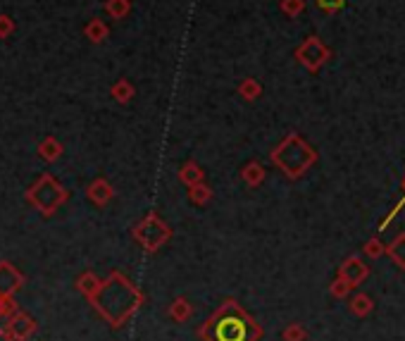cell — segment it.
<instances>
[{
    "mask_svg": "<svg viewBox=\"0 0 405 341\" xmlns=\"http://www.w3.org/2000/svg\"><path fill=\"white\" fill-rule=\"evenodd\" d=\"M329 55H331V50L322 43L320 36H308V39L295 48V60H298L308 72H320V67L329 60Z\"/></svg>",
    "mask_w": 405,
    "mask_h": 341,
    "instance_id": "8992f818",
    "label": "cell"
},
{
    "mask_svg": "<svg viewBox=\"0 0 405 341\" xmlns=\"http://www.w3.org/2000/svg\"><path fill=\"white\" fill-rule=\"evenodd\" d=\"M386 256L396 262V267L405 270V231H401L391 244H386Z\"/></svg>",
    "mask_w": 405,
    "mask_h": 341,
    "instance_id": "ac0fdd59",
    "label": "cell"
},
{
    "mask_svg": "<svg viewBox=\"0 0 405 341\" xmlns=\"http://www.w3.org/2000/svg\"><path fill=\"white\" fill-rule=\"evenodd\" d=\"M210 198H212V189H210V186H207L205 182L189 186V200H191L194 205H205Z\"/></svg>",
    "mask_w": 405,
    "mask_h": 341,
    "instance_id": "ffe728a7",
    "label": "cell"
},
{
    "mask_svg": "<svg viewBox=\"0 0 405 341\" xmlns=\"http://www.w3.org/2000/svg\"><path fill=\"white\" fill-rule=\"evenodd\" d=\"M105 12L110 14L112 19H124L132 12V3H129V0H107Z\"/></svg>",
    "mask_w": 405,
    "mask_h": 341,
    "instance_id": "7402d4cb",
    "label": "cell"
},
{
    "mask_svg": "<svg viewBox=\"0 0 405 341\" xmlns=\"http://www.w3.org/2000/svg\"><path fill=\"white\" fill-rule=\"evenodd\" d=\"M5 329H8L17 341H27L31 339V334L36 332V320L27 313H14V315H10Z\"/></svg>",
    "mask_w": 405,
    "mask_h": 341,
    "instance_id": "9c48e42d",
    "label": "cell"
},
{
    "mask_svg": "<svg viewBox=\"0 0 405 341\" xmlns=\"http://www.w3.org/2000/svg\"><path fill=\"white\" fill-rule=\"evenodd\" d=\"M264 177H267V172H264V167L260 163H256V160H251L248 165H243L241 169V179L246 182L248 186H260L264 182Z\"/></svg>",
    "mask_w": 405,
    "mask_h": 341,
    "instance_id": "9a60e30c",
    "label": "cell"
},
{
    "mask_svg": "<svg viewBox=\"0 0 405 341\" xmlns=\"http://www.w3.org/2000/svg\"><path fill=\"white\" fill-rule=\"evenodd\" d=\"M86 198L91 200V203H96L98 208H103V205H107L112 198H115V189H112V184L107 182V179L98 177V179H93V182L88 184Z\"/></svg>",
    "mask_w": 405,
    "mask_h": 341,
    "instance_id": "30bf717a",
    "label": "cell"
},
{
    "mask_svg": "<svg viewBox=\"0 0 405 341\" xmlns=\"http://www.w3.org/2000/svg\"><path fill=\"white\" fill-rule=\"evenodd\" d=\"M348 308H351V313L355 315V318H367V315H372V310H375V301H372V296L360 291L351 298Z\"/></svg>",
    "mask_w": 405,
    "mask_h": 341,
    "instance_id": "5bb4252c",
    "label": "cell"
},
{
    "mask_svg": "<svg viewBox=\"0 0 405 341\" xmlns=\"http://www.w3.org/2000/svg\"><path fill=\"white\" fill-rule=\"evenodd\" d=\"M279 8H282V12L289 14V17H298L305 10V0H282Z\"/></svg>",
    "mask_w": 405,
    "mask_h": 341,
    "instance_id": "484cf974",
    "label": "cell"
},
{
    "mask_svg": "<svg viewBox=\"0 0 405 341\" xmlns=\"http://www.w3.org/2000/svg\"><path fill=\"white\" fill-rule=\"evenodd\" d=\"M101 284H103V279H98V275H93V272H81V275L76 277V289H79V293L84 298H88V301L98 293Z\"/></svg>",
    "mask_w": 405,
    "mask_h": 341,
    "instance_id": "7c38bea8",
    "label": "cell"
},
{
    "mask_svg": "<svg viewBox=\"0 0 405 341\" xmlns=\"http://www.w3.org/2000/svg\"><path fill=\"white\" fill-rule=\"evenodd\" d=\"M14 31V22L8 17V14H0V39H8V36H12Z\"/></svg>",
    "mask_w": 405,
    "mask_h": 341,
    "instance_id": "f546056e",
    "label": "cell"
},
{
    "mask_svg": "<svg viewBox=\"0 0 405 341\" xmlns=\"http://www.w3.org/2000/svg\"><path fill=\"white\" fill-rule=\"evenodd\" d=\"M24 198H27V203L34 205L41 215H53L62 203H67L70 194H67L65 186H62L55 177L43 174V177L27 191Z\"/></svg>",
    "mask_w": 405,
    "mask_h": 341,
    "instance_id": "277c9868",
    "label": "cell"
},
{
    "mask_svg": "<svg viewBox=\"0 0 405 341\" xmlns=\"http://www.w3.org/2000/svg\"><path fill=\"white\" fill-rule=\"evenodd\" d=\"M344 3H346V0H318L322 12H329V14L339 12V10L344 8Z\"/></svg>",
    "mask_w": 405,
    "mask_h": 341,
    "instance_id": "83f0119b",
    "label": "cell"
},
{
    "mask_svg": "<svg viewBox=\"0 0 405 341\" xmlns=\"http://www.w3.org/2000/svg\"><path fill=\"white\" fill-rule=\"evenodd\" d=\"M238 93H241L246 101H256V98L262 96V86L258 79H253V76H246V79L238 84Z\"/></svg>",
    "mask_w": 405,
    "mask_h": 341,
    "instance_id": "44dd1931",
    "label": "cell"
},
{
    "mask_svg": "<svg viewBox=\"0 0 405 341\" xmlns=\"http://www.w3.org/2000/svg\"><path fill=\"white\" fill-rule=\"evenodd\" d=\"M339 277L346 279V282L355 289V287H360L367 277H370V267H367V262L362 260L360 256H351V258H346V260L341 262Z\"/></svg>",
    "mask_w": 405,
    "mask_h": 341,
    "instance_id": "52a82bcc",
    "label": "cell"
},
{
    "mask_svg": "<svg viewBox=\"0 0 405 341\" xmlns=\"http://www.w3.org/2000/svg\"><path fill=\"white\" fill-rule=\"evenodd\" d=\"M84 34H86V39L91 41V43H103V41L110 36V29H107V24L103 22V19L93 17L91 22L84 27Z\"/></svg>",
    "mask_w": 405,
    "mask_h": 341,
    "instance_id": "2e32d148",
    "label": "cell"
},
{
    "mask_svg": "<svg viewBox=\"0 0 405 341\" xmlns=\"http://www.w3.org/2000/svg\"><path fill=\"white\" fill-rule=\"evenodd\" d=\"M179 179H181V184L194 186V184L205 182V172H202V169H200V165H198V163H194V160H189V163L181 165V169H179Z\"/></svg>",
    "mask_w": 405,
    "mask_h": 341,
    "instance_id": "4fadbf2b",
    "label": "cell"
},
{
    "mask_svg": "<svg viewBox=\"0 0 405 341\" xmlns=\"http://www.w3.org/2000/svg\"><path fill=\"white\" fill-rule=\"evenodd\" d=\"M134 239L143 246V251L155 253L172 239V229H169L167 222L158 213H148L136 227H134Z\"/></svg>",
    "mask_w": 405,
    "mask_h": 341,
    "instance_id": "5b68a950",
    "label": "cell"
},
{
    "mask_svg": "<svg viewBox=\"0 0 405 341\" xmlns=\"http://www.w3.org/2000/svg\"><path fill=\"white\" fill-rule=\"evenodd\" d=\"M351 291H353V287L346 282V279H341L339 275H336L334 282L329 284V293H331V296H334V298H339V301H344V298H346Z\"/></svg>",
    "mask_w": 405,
    "mask_h": 341,
    "instance_id": "cb8c5ba5",
    "label": "cell"
},
{
    "mask_svg": "<svg viewBox=\"0 0 405 341\" xmlns=\"http://www.w3.org/2000/svg\"><path fill=\"white\" fill-rule=\"evenodd\" d=\"M403 205H405V179H403V198L398 200V203L393 205V210H391V213H388V215H386V217H384V220H382V225H379V231H384V229H386L388 225H391V222H393V217H396V215H398V213H401V210H403Z\"/></svg>",
    "mask_w": 405,
    "mask_h": 341,
    "instance_id": "4316f807",
    "label": "cell"
},
{
    "mask_svg": "<svg viewBox=\"0 0 405 341\" xmlns=\"http://www.w3.org/2000/svg\"><path fill=\"white\" fill-rule=\"evenodd\" d=\"M167 315H169V320H174V322L186 324L191 318H194V306H191V301L186 296H179L167 306Z\"/></svg>",
    "mask_w": 405,
    "mask_h": 341,
    "instance_id": "8fae6325",
    "label": "cell"
},
{
    "mask_svg": "<svg viewBox=\"0 0 405 341\" xmlns=\"http://www.w3.org/2000/svg\"><path fill=\"white\" fill-rule=\"evenodd\" d=\"M198 337L200 341H260L262 327L236 298H225L198 327Z\"/></svg>",
    "mask_w": 405,
    "mask_h": 341,
    "instance_id": "7a4b0ae2",
    "label": "cell"
},
{
    "mask_svg": "<svg viewBox=\"0 0 405 341\" xmlns=\"http://www.w3.org/2000/svg\"><path fill=\"white\" fill-rule=\"evenodd\" d=\"M110 93H112V98H115L117 103H129L134 98V84L132 81H127V79H117L115 84H112V89H110Z\"/></svg>",
    "mask_w": 405,
    "mask_h": 341,
    "instance_id": "d6986e66",
    "label": "cell"
},
{
    "mask_svg": "<svg viewBox=\"0 0 405 341\" xmlns=\"http://www.w3.org/2000/svg\"><path fill=\"white\" fill-rule=\"evenodd\" d=\"M14 310H17V303H14V296L10 298H3L0 296V318H5V315H14Z\"/></svg>",
    "mask_w": 405,
    "mask_h": 341,
    "instance_id": "f1b7e54d",
    "label": "cell"
},
{
    "mask_svg": "<svg viewBox=\"0 0 405 341\" xmlns=\"http://www.w3.org/2000/svg\"><path fill=\"white\" fill-rule=\"evenodd\" d=\"M269 158H272V163L277 165V169L284 177L295 182V179L305 177L308 169L318 163V151H315L300 134L293 132V134H289V136H284L282 141L272 148Z\"/></svg>",
    "mask_w": 405,
    "mask_h": 341,
    "instance_id": "3957f363",
    "label": "cell"
},
{
    "mask_svg": "<svg viewBox=\"0 0 405 341\" xmlns=\"http://www.w3.org/2000/svg\"><path fill=\"white\" fill-rule=\"evenodd\" d=\"M145 296L143 291L122 275V272H110L103 279L98 293L91 298V306L98 310L103 320H105L110 327H124L134 315L138 313V308L143 306Z\"/></svg>",
    "mask_w": 405,
    "mask_h": 341,
    "instance_id": "6da1fadb",
    "label": "cell"
},
{
    "mask_svg": "<svg viewBox=\"0 0 405 341\" xmlns=\"http://www.w3.org/2000/svg\"><path fill=\"white\" fill-rule=\"evenodd\" d=\"M39 155L45 160V163H55V160H60V155H62V143L55 136H45L43 141L39 143Z\"/></svg>",
    "mask_w": 405,
    "mask_h": 341,
    "instance_id": "e0dca14e",
    "label": "cell"
},
{
    "mask_svg": "<svg viewBox=\"0 0 405 341\" xmlns=\"http://www.w3.org/2000/svg\"><path fill=\"white\" fill-rule=\"evenodd\" d=\"M282 341H308V329L300 322H291L289 327H284Z\"/></svg>",
    "mask_w": 405,
    "mask_h": 341,
    "instance_id": "603a6c76",
    "label": "cell"
},
{
    "mask_svg": "<svg viewBox=\"0 0 405 341\" xmlns=\"http://www.w3.org/2000/svg\"><path fill=\"white\" fill-rule=\"evenodd\" d=\"M0 341H17V339H14L12 334H10L8 329L3 327V329H0Z\"/></svg>",
    "mask_w": 405,
    "mask_h": 341,
    "instance_id": "4dcf8cb0",
    "label": "cell"
},
{
    "mask_svg": "<svg viewBox=\"0 0 405 341\" xmlns=\"http://www.w3.org/2000/svg\"><path fill=\"white\" fill-rule=\"evenodd\" d=\"M24 287V275L8 260H0V296L10 298Z\"/></svg>",
    "mask_w": 405,
    "mask_h": 341,
    "instance_id": "ba28073f",
    "label": "cell"
},
{
    "mask_svg": "<svg viewBox=\"0 0 405 341\" xmlns=\"http://www.w3.org/2000/svg\"><path fill=\"white\" fill-rule=\"evenodd\" d=\"M362 251H365V256L367 258H382L384 253H386V246H384V241L382 239H377V236H372L370 241H365V246H362Z\"/></svg>",
    "mask_w": 405,
    "mask_h": 341,
    "instance_id": "d4e9b609",
    "label": "cell"
}]
</instances>
